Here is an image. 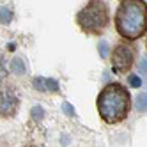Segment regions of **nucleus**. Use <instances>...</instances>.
Listing matches in <instances>:
<instances>
[{"instance_id": "obj_1", "label": "nucleus", "mask_w": 147, "mask_h": 147, "mask_svg": "<svg viewBox=\"0 0 147 147\" xmlns=\"http://www.w3.org/2000/svg\"><path fill=\"white\" fill-rule=\"evenodd\" d=\"M98 113L103 122L119 124L129 115L131 110V94L122 83H108L101 89L96 99Z\"/></svg>"}, {"instance_id": "obj_2", "label": "nucleus", "mask_w": 147, "mask_h": 147, "mask_svg": "<svg viewBox=\"0 0 147 147\" xmlns=\"http://www.w3.org/2000/svg\"><path fill=\"white\" fill-rule=\"evenodd\" d=\"M115 30L128 41H136L147 32V4L144 0H122L115 11Z\"/></svg>"}, {"instance_id": "obj_3", "label": "nucleus", "mask_w": 147, "mask_h": 147, "mask_svg": "<svg viewBox=\"0 0 147 147\" xmlns=\"http://www.w3.org/2000/svg\"><path fill=\"white\" fill-rule=\"evenodd\" d=\"M76 23L85 34L99 36L110 23V9L103 0H90L76 14Z\"/></svg>"}, {"instance_id": "obj_4", "label": "nucleus", "mask_w": 147, "mask_h": 147, "mask_svg": "<svg viewBox=\"0 0 147 147\" xmlns=\"http://www.w3.org/2000/svg\"><path fill=\"white\" fill-rule=\"evenodd\" d=\"M135 59H136V48L128 43V39L121 41L112 51V69H113V73L115 75H126V73H129V69L135 64Z\"/></svg>"}, {"instance_id": "obj_5", "label": "nucleus", "mask_w": 147, "mask_h": 147, "mask_svg": "<svg viewBox=\"0 0 147 147\" xmlns=\"http://www.w3.org/2000/svg\"><path fill=\"white\" fill-rule=\"evenodd\" d=\"M20 98L13 89H2L0 90V115L2 117H13L18 112Z\"/></svg>"}, {"instance_id": "obj_6", "label": "nucleus", "mask_w": 147, "mask_h": 147, "mask_svg": "<svg viewBox=\"0 0 147 147\" xmlns=\"http://www.w3.org/2000/svg\"><path fill=\"white\" fill-rule=\"evenodd\" d=\"M13 11L9 7H0V23L2 25H9L13 22Z\"/></svg>"}, {"instance_id": "obj_7", "label": "nucleus", "mask_w": 147, "mask_h": 147, "mask_svg": "<svg viewBox=\"0 0 147 147\" xmlns=\"http://www.w3.org/2000/svg\"><path fill=\"white\" fill-rule=\"evenodd\" d=\"M135 107L138 112H147V92H142L136 96V101H135Z\"/></svg>"}, {"instance_id": "obj_8", "label": "nucleus", "mask_w": 147, "mask_h": 147, "mask_svg": "<svg viewBox=\"0 0 147 147\" xmlns=\"http://www.w3.org/2000/svg\"><path fill=\"white\" fill-rule=\"evenodd\" d=\"M11 71L13 73H16V75H25V62L22 60V59H13V62H11Z\"/></svg>"}, {"instance_id": "obj_9", "label": "nucleus", "mask_w": 147, "mask_h": 147, "mask_svg": "<svg viewBox=\"0 0 147 147\" xmlns=\"http://www.w3.org/2000/svg\"><path fill=\"white\" fill-rule=\"evenodd\" d=\"M32 85H34V89L39 90V92H46V78H41V76L34 78Z\"/></svg>"}, {"instance_id": "obj_10", "label": "nucleus", "mask_w": 147, "mask_h": 147, "mask_svg": "<svg viewBox=\"0 0 147 147\" xmlns=\"http://www.w3.org/2000/svg\"><path fill=\"white\" fill-rule=\"evenodd\" d=\"M108 53H110V45L107 43V41L99 43V57L101 59H108Z\"/></svg>"}, {"instance_id": "obj_11", "label": "nucleus", "mask_w": 147, "mask_h": 147, "mask_svg": "<svg viewBox=\"0 0 147 147\" xmlns=\"http://www.w3.org/2000/svg\"><path fill=\"white\" fill-rule=\"evenodd\" d=\"M46 90L50 92H59V82L53 78H46Z\"/></svg>"}, {"instance_id": "obj_12", "label": "nucleus", "mask_w": 147, "mask_h": 147, "mask_svg": "<svg viewBox=\"0 0 147 147\" xmlns=\"http://www.w3.org/2000/svg\"><path fill=\"white\" fill-rule=\"evenodd\" d=\"M30 115H32L34 121H41V119H43V115H45V110L41 108V107H34L32 112H30Z\"/></svg>"}, {"instance_id": "obj_13", "label": "nucleus", "mask_w": 147, "mask_h": 147, "mask_svg": "<svg viewBox=\"0 0 147 147\" xmlns=\"http://www.w3.org/2000/svg\"><path fill=\"white\" fill-rule=\"evenodd\" d=\"M62 110H64V113L69 115V117H76V112H75V108H73L69 103H62Z\"/></svg>"}, {"instance_id": "obj_14", "label": "nucleus", "mask_w": 147, "mask_h": 147, "mask_svg": "<svg viewBox=\"0 0 147 147\" xmlns=\"http://www.w3.org/2000/svg\"><path fill=\"white\" fill-rule=\"evenodd\" d=\"M128 82H129L131 87H140V85H142V80L136 76V75H129V76H128Z\"/></svg>"}, {"instance_id": "obj_15", "label": "nucleus", "mask_w": 147, "mask_h": 147, "mask_svg": "<svg viewBox=\"0 0 147 147\" xmlns=\"http://www.w3.org/2000/svg\"><path fill=\"white\" fill-rule=\"evenodd\" d=\"M7 76V69H5V62L2 59V55H0V82H2L4 78Z\"/></svg>"}, {"instance_id": "obj_16", "label": "nucleus", "mask_w": 147, "mask_h": 147, "mask_svg": "<svg viewBox=\"0 0 147 147\" xmlns=\"http://www.w3.org/2000/svg\"><path fill=\"white\" fill-rule=\"evenodd\" d=\"M138 71L142 73V75H147V59H142L140 66H138Z\"/></svg>"}]
</instances>
